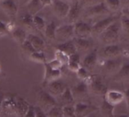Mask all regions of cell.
Listing matches in <instances>:
<instances>
[{"label":"cell","mask_w":129,"mask_h":117,"mask_svg":"<svg viewBox=\"0 0 129 117\" xmlns=\"http://www.w3.org/2000/svg\"><path fill=\"white\" fill-rule=\"evenodd\" d=\"M120 29V24H118V21H116L115 22L112 23L99 36L100 40L106 46L116 44L119 40Z\"/></svg>","instance_id":"obj_1"},{"label":"cell","mask_w":129,"mask_h":117,"mask_svg":"<svg viewBox=\"0 0 129 117\" xmlns=\"http://www.w3.org/2000/svg\"><path fill=\"white\" fill-rule=\"evenodd\" d=\"M74 37V24H66L57 27L55 30V40L58 41L59 43L71 40Z\"/></svg>","instance_id":"obj_2"},{"label":"cell","mask_w":129,"mask_h":117,"mask_svg":"<svg viewBox=\"0 0 129 117\" xmlns=\"http://www.w3.org/2000/svg\"><path fill=\"white\" fill-rule=\"evenodd\" d=\"M57 105L56 98L50 95L47 91H40L37 95V106L44 112H47L51 108Z\"/></svg>","instance_id":"obj_3"},{"label":"cell","mask_w":129,"mask_h":117,"mask_svg":"<svg viewBox=\"0 0 129 117\" xmlns=\"http://www.w3.org/2000/svg\"><path fill=\"white\" fill-rule=\"evenodd\" d=\"M51 6L53 14L57 18H66L70 9V5L68 3L61 1V0H52Z\"/></svg>","instance_id":"obj_4"},{"label":"cell","mask_w":129,"mask_h":117,"mask_svg":"<svg viewBox=\"0 0 129 117\" xmlns=\"http://www.w3.org/2000/svg\"><path fill=\"white\" fill-rule=\"evenodd\" d=\"M118 17L117 16H108L98 21L93 25H92V34L100 36L112 23L118 21Z\"/></svg>","instance_id":"obj_5"},{"label":"cell","mask_w":129,"mask_h":117,"mask_svg":"<svg viewBox=\"0 0 129 117\" xmlns=\"http://www.w3.org/2000/svg\"><path fill=\"white\" fill-rule=\"evenodd\" d=\"M74 34L75 37L89 39L92 35V25L87 22L78 21L74 24Z\"/></svg>","instance_id":"obj_6"},{"label":"cell","mask_w":129,"mask_h":117,"mask_svg":"<svg viewBox=\"0 0 129 117\" xmlns=\"http://www.w3.org/2000/svg\"><path fill=\"white\" fill-rule=\"evenodd\" d=\"M109 11L107 9L104 3H101L95 6L87 9L84 17L87 19H95L100 17L106 16L109 14Z\"/></svg>","instance_id":"obj_7"},{"label":"cell","mask_w":129,"mask_h":117,"mask_svg":"<svg viewBox=\"0 0 129 117\" xmlns=\"http://www.w3.org/2000/svg\"><path fill=\"white\" fill-rule=\"evenodd\" d=\"M67 87V84L60 78L47 83L48 93L55 98L60 96Z\"/></svg>","instance_id":"obj_8"},{"label":"cell","mask_w":129,"mask_h":117,"mask_svg":"<svg viewBox=\"0 0 129 117\" xmlns=\"http://www.w3.org/2000/svg\"><path fill=\"white\" fill-rule=\"evenodd\" d=\"M0 9L11 19H15L18 12V8L13 0H3L0 3Z\"/></svg>","instance_id":"obj_9"},{"label":"cell","mask_w":129,"mask_h":117,"mask_svg":"<svg viewBox=\"0 0 129 117\" xmlns=\"http://www.w3.org/2000/svg\"><path fill=\"white\" fill-rule=\"evenodd\" d=\"M121 49L117 44L106 45L100 51V55L104 60L117 58L121 54Z\"/></svg>","instance_id":"obj_10"},{"label":"cell","mask_w":129,"mask_h":117,"mask_svg":"<svg viewBox=\"0 0 129 117\" xmlns=\"http://www.w3.org/2000/svg\"><path fill=\"white\" fill-rule=\"evenodd\" d=\"M91 91L96 95H105L108 91L106 84L99 76H93L91 84L88 86Z\"/></svg>","instance_id":"obj_11"},{"label":"cell","mask_w":129,"mask_h":117,"mask_svg":"<svg viewBox=\"0 0 129 117\" xmlns=\"http://www.w3.org/2000/svg\"><path fill=\"white\" fill-rule=\"evenodd\" d=\"M124 98V93L115 90H108L104 95V100L114 106L121 103Z\"/></svg>","instance_id":"obj_12"},{"label":"cell","mask_w":129,"mask_h":117,"mask_svg":"<svg viewBox=\"0 0 129 117\" xmlns=\"http://www.w3.org/2000/svg\"><path fill=\"white\" fill-rule=\"evenodd\" d=\"M98 62V52L96 49H93L87 53L84 58L82 62V66L87 71L93 70Z\"/></svg>","instance_id":"obj_13"},{"label":"cell","mask_w":129,"mask_h":117,"mask_svg":"<svg viewBox=\"0 0 129 117\" xmlns=\"http://www.w3.org/2000/svg\"><path fill=\"white\" fill-rule=\"evenodd\" d=\"M81 9H82V7L80 5L79 2H75L72 6H70V9L66 17V19L69 24H74L77 21H78V18L81 15Z\"/></svg>","instance_id":"obj_14"},{"label":"cell","mask_w":129,"mask_h":117,"mask_svg":"<svg viewBox=\"0 0 129 117\" xmlns=\"http://www.w3.org/2000/svg\"><path fill=\"white\" fill-rule=\"evenodd\" d=\"M97 108L95 106H92L86 103L78 102L75 104V110L76 117H84L90 113H93Z\"/></svg>","instance_id":"obj_15"},{"label":"cell","mask_w":129,"mask_h":117,"mask_svg":"<svg viewBox=\"0 0 129 117\" xmlns=\"http://www.w3.org/2000/svg\"><path fill=\"white\" fill-rule=\"evenodd\" d=\"M75 100L76 99H83L87 97L88 92V86L81 81L71 88Z\"/></svg>","instance_id":"obj_16"},{"label":"cell","mask_w":129,"mask_h":117,"mask_svg":"<svg viewBox=\"0 0 129 117\" xmlns=\"http://www.w3.org/2000/svg\"><path fill=\"white\" fill-rule=\"evenodd\" d=\"M44 75H43V81L46 83H49L50 81H55L56 79L60 78L61 75V70H55L50 68L47 63L44 65Z\"/></svg>","instance_id":"obj_17"},{"label":"cell","mask_w":129,"mask_h":117,"mask_svg":"<svg viewBox=\"0 0 129 117\" xmlns=\"http://www.w3.org/2000/svg\"><path fill=\"white\" fill-rule=\"evenodd\" d=\"M27 40L30 42V43L32 45L35 51L37 52H43L44 49L46 48V43L45 41L37 35L33 34H28Z\"/></svg>","instance_id":"obj_18"},{"label":"cell","mask_w":129,"mask_h":117,"mask_svg":"<svg viewBox=\"0 0 129 117\" xmlns=\"http://www.w3.org/2000/svg\"><path fill=\"white\" fill-rule=\"evenodd\" d=\"M16 101V108H15V113L18 117H24L26 115L29 107L30 103L22 97H17L15 99Z\"/></svg>","instance_id":"obj_19"},{"label":"cell","mask_w":129,"mask_h":117,"mask_svg":"<svg viewBox=\"0 0 129 117\" xmlns=\"http://www.w3.org/2000/svg\"><path fill=\"white\" fill-rule=\"evenodd\" d=\"M73 43L75 46V48L77 49V52H85L89 50L92 46L93 43L89 39H84V38H78V37H74L72 39Z\"/></svg>","instance_id":"obj_20"},{"label":"cell","mask_w":129,"mask_h":117,"mask_svg":"<svg viewBox=\"0 0 129 117\" xmlns=\"http://www.w3.org/2000/svg\"><path fill=\"white\" fill-rule=\"evenodd\" d=\"M16 101L15 99L12 97H8L3 100L2 106V112L8 115H16L15 113Z\"/></svg>","instance_id":"obj_21"},{"label":"cell","mask_w":129,"mask_h":117,"mask_svg":"<svg viewBox=\"0 0 129 117\" xmlns=\"http://www.w3.org/2000/svg\"><path fill=\"white\" fill-rule=\"evenodd\" d=\"M57 99L60 101V103L63 105L62 106H67V105H74L75 99H74L72 90L69 87L64 91V92L60 96L57 97Z\"/></svg>","instance_id":"obj_22"},{"label":"cell","mask_w":129,"mask_h":117,"mask_svg":"<svg viewBox=\"0 0 129 117\" xmlns=\"http://www.w3.org/2000/svg\"><path fill=\"white\" fill-rule=\"evenodd\" d=\"M121 65V63L117 60V58H112V60H104L103 63V66L104 68V69L108 72H115L117 73V72L119 70L120 66Z\"/></svg>","instance_id":"obj_23"},{"label":"cell","mask_w":129,"mask_h":117,"mask_svg":"<svg viewBox=\"0 0 129 117\" xmlns=\"http://www.w3.org/2000/svg\"><path fill=\"white\" fill-rule=\"evenodd\" d=\"M11 34L12 39L20 45H21L27 40L28 34L24 28L20 27H16Z\"/></svg>","instance_id":"obj_24"},{"label":"cell","mask_w":129,"mask_h":117,"mask_svg":"<svg viewBox=\"0 0 129 117\" xmlns=\"http://www.w3.org/2000/svg\"><path fill=\"white\" fill-rule=\"evenodd\" d=\"M115 79L118 81L129 80V60L121 63L120 69L115 75Z\"/></svg>","instance_id":"obj_25"},{"label":"cell","mask_w":129,"mask_h":117,"mask_svg":"<svg viewBox=\"0 0 129 117\" xmlns=\"http://www.w3.org/2000/svg\"><path fill=\"white\" fill-rule=\"evenodd\" d=\"M56 49H58V50H61V51L64 52L68 55H72V54H74L75 52H78L72 40L66 41V42H64V43H59L57 46Z\"/></svg>","instance_id":"obj_26"},{"label":"cell","mask_w":129,"mask_h":117,"mask_svg":"<svg viewBox=\"0 0 129 117\" xmlns=\"http://www.w3.org/2000/svg\"><path fill=\"white\" fill-rule=\"evenodd\" d=\"M26 7L27 9V13L32 16L37 15L43 9V6L40 0H31Z\"/></svg>","instance_id":"obj_27"},{"label":"cell","mask_w":129,"mask_h":117,"mask_svg":"<svg viewBox=\"0 0 129 117\" xmlns=\"http://www.w3.org/2000/svg\"><path fill=\"white\" fill-rule=\"evenodd\" d=\"M114 109H115L114 106L109 104L103 99L100 106V111L103 115H104L105 117H115Z\"/></svg>","instance_id":"obj_28"},{"label":"cell","mask_w":129,"mask_h":117,"mask_svg":"<svg viewBox=\"0 0 129 117\" xmlns=\"http://www.w3.org/2000/svg\"><path fill=\"white\" fill-rule=\"evenodd\" d=\"M56 28H57V26L54 21H51L49 24H47L43 31L45 37L49 40H55Z\"/></svg>","instance_id":"obj_29"},{"label":"cell","mask_w":129,"mask_h":117,"mask_svg":"<svg viewBox=\"0 0 129 117\" xmlns=\"http://www.w3.org/2000/svg\"><path fill=\"white\" fill-rule=\"evenodd\" d=\"M30 60L34 63H40L44 65L45 63H47L46 61V55L43 52H33L31 55H29Z\"/></svg>","instance_id":"obj_30"},{"label":"cell","mask_w":129,"mask_h":117,"mask_svg":"<svg viewBox=\"0 0 129 117\" xmlns=\"http://www.w3.org/2000/svg\"><path fill=\"white\" fill-rule=\"evenodd\" d=\"M20 22L23 26H24L27 28H29V29L35 28L34 21H33V16L28 13L24 14L20 17Z\"/></svg>","instance_id":"obj_31"},{"label":"cell","mask_w":129,"mask_h":117,"mask_svg":"<svg viewBox=\"0 0 129 117\" xmlns=\"http://www.w3.org/2000/svg\"><path fill=\"white\" fill-rule=\"evenodd\" d=\"M55 58L57 60L58 62H60L62 66H67V64L69 62V55L66 54L64 52L56 49L55 52Z\"/></svg>","instance_id":"obj_32"},{"label":"cell","mask_w":129,"mask_h":117,"mask_svg":"<svg viewBox=\"0 0 129 117\" xmlns=\"http://www.w3.org/2000/svg\"><path fill=\"white\" fill-rule=\"evenodd\" d=\"M33 21H34V24L36 29H37L40 32L44 31L46 24L45 20L42 17L39 16L38 15L33 16Z\"/></svg>","instance_id":"obj_33"},{"label":"cell","mask_w":129,"mask_h":117,"mask_svg":"<svg viewBox=\"0 0 129 117\" xmlns=\"http://www.w3.org/2000/svg\"><path fill=\"white\" fill-rule=\"evenodd\" d=\"M104 4L109 12H116L120 9L119 0H105Z\"/></svg>","instance_id":"obj_34"},{"label":"cell","mask_w":129,"mask_h":117,"mask_svg":"<svg viewBox=\"0 0 129 117\" xmlns=\"http://www.w3.org/2000/svg\"><path fill=\"white\" fill-rule=\"evenodd\" d=\"M46 115L47 117H63L62 107L58 105L53 106L46 112Z\"/></svg>","instance_id":"obj_35"},{"label":"cell","mask_w":129,"mask_h":117,"mask_svg":"<svg viewBox=\"0 0 129 117\" xmlns=\"http://www.w3.org/2000/svg\"><path fill=\"white\" fill-rule=\"evenodd\" d=\"M62 107L63 117H76L75 105H67Z\"/></svg>","instance_id":"obj_36"},{"label":"cell","mask_w":129,"mask_h":117,"mask_svg":"<svg viewBox=\"0 0 129 117\" xmlns=\"http://www.w3.org/2000/svg\"><path fill=\"white\" fill-rule=\"evenodd\" d=\"M120 27L124 33L129 34V17L123 15L120 18Z\"/></svg>","instance_id":"obj_37"},{"label":"cell","mask_w":129,"mask_h":117,"mask_svg":"<svg viewBox=\"0 0 129 117\" xmlns=\"http://www.w3.org/2000/svg\"><path fill=\"white\" fill-rule=\"evenodd\" d=\"M21 46L22 51H23L24 53H26L27 55H31L33 52H36L35 49H34V47L32 46V45L30 43V42H29L27 40H26L21 45Z\"/></svg>","instance_id":"obj_38"},{"label":"cell","mask_w":129,"mask_h":117,"mask_svg":"<svg viewBox=\"0 0 129 117\" xmlns=\"http://www.w3.org/2000/svg\"><path fill=\"white\" fill-rule=\"evenodd\" d=\"M101 3L100 0H80L79 2L81 7H86L87 9L95 6Z\"/></svg>","instance_id":"obj_39"},{"label":"cell","mask_w":129,"mask_h":117,"mask_svg":"<svg viewBox=\"0 0 129 117\" xmlns=\"http://www.w3.org/2000/svg\"><path fill=\"white\" fill-rule=\"evenodd\" d=\"M76 75H77V77H78L79 79H81V81H84V80H85L90 75H89L88 71H87L85 68H84L83 66H81V67L78 70V72H76Z\"/></svg>","instance_id":"obj_40"},{"label":"cell","mask_w":129,"mask_h":117,"mask_svg":"<svg viewBox=\"0 0 129 117\" xmlns=\"http://www.w3.org/2000/svg\"><path fill=\"white\" fill-rule=\"evenodd\" d=\"M47 64L50 68L55 69V70H61V69L63 67L62 64L60 62H58L57 60H55V58H53V60H52L51 61L47 62Z\"/></svg>","instance_id":"obj_41"},{"label":"cell","mask_w":129,"mask_h":117,"mask_svg":"<svg viewBox=\"0 0 129 117\" xmlns=\"http://www.w3.org/2000/svg\"><path fill=\"white\" fill-rule=\"evenodd\" d=\"M8 34H9V32L7 27V23L0 20V38L4 37Z\"/></svg>","instance_id":"obj_42"},{"label":"cell","mask_w":129,"mask_h":117,"mask_svg":"<svg viewBox=\"0 0 129 117\" xmlns=\"http://www.w3.org/2000/svg\"><path fill=\"white\" fill-rule=\"evenodd\" d=\"M67 66H68V69L73 72H77L78 70L81 67V63H78V62H72V61H69V63L67 64Z\"/></svg>","instance_id":"obj_43"},{"label":"cell","mask_w":129,"mask_h":117,"mask_svg":"<svg viewBox=\"0 0 129 117\" xmlns=\"http://www.w3.org/2000/svg\"><path fill=\"white\" fill-rule=\"evenodd\" d=\"M120 9L127 11L129 9V0H119Z\"/></svg>","instance_id":"obj_44"},{"label":"cell","mask_w":129,"mask_h":117,"mask_svg":"<svg viewBox=\"0 0 129 117\" xmlns=\"http://www.w3.org/2000/svg\"><path fill=\"white\" fill-rule=\"evenodd\" d=\"M35 117H47L46 113L44 112L37 106H35Z\"/></svg>","instance_id":"obj_45"},{"label":"cell","mask_w":129,"mask_h":117,"mask_svg":"<svg viewBox=\"0 0 129 117\" xmlns=\"http://www.w3.org/2000/svg\"><path fill=\"white\" fill-rule=\"evenodd\" d=\"M24 117H35V106L33 105H30V107L24 115Z\"/></svg>","instance_id":"obj_46"},{"label":"cell","mask_w":129,"mask_h":117,"mask_svg":"<svg viewBox=\"0 0 129 117\" xmlns=\"http://www.w3.org/2000/svg\"><path fill=\"white\" fill-rule=\"evenodd\" d=\"M124 100H125L126 102V106H127V109L129 112V88H127L124 92Z\"/></svg>","instance_id":"obj_47"},{"label":"cell","mask_w":129,"mask_h":117,"mask_svg":"<svg viewBox=\"0 0 129 117\" xmlns=\"http://www.w3.org/2000/svg\"><path fill=\"white\" fill-rule=\"evenodd\" d=\"M40 1L41 4L43 5V8H44V7L51 6V3H52V0H40Z\"/></svg>","instance_id":"obj_48"},{"label":"cell","mask_w":129,"mask_h":117,"mask_svg":"<svg viewBox=\"0 0 129 117\" xmlns=\"http://www.w3.org/2000/svg\"><path fill=\"white\" fill-rule=\"evenodd\" d=\"M30 1L31 0H18V3L21 6H27Z\"/></svg>","instance_id":"obj_49"},{"label":"cell","mask_w":129,"mask_h":117,"mask_svg":"<svg viewBox=\"0 0 129 117\" xmlns=\"http://www.w3.org/2000/svg\"><path fill=\"white\" fill-rule=\"evenodd\" d=\"M3 100H4L3 95L0 94V113L2 112V106H3Z\"/></svg>","instance_id":"obj_50"},{"label":"cell","mask_w":129,"mask_h":117,"mask_svg":"<svg viewBox=\"0 0 129 117\" xmlns=\"http://www.w3.org/2000/svg\"><path fill=\"white\" fill-rule=\"evenodd\" d=\"M121 54H124V55H125L126 57H128L129 58V49H127V50H125V53L121 52Z\"/></svg>","instance_id":"obj_51"},{"label":"cell","mask_w":129,"mask_h":117,"mask_svg":"<svg viewBox=\"0 0 129 117\" xmlns=\"http://www.w3.org/2000/svg\"><path fill=\"white\" fill-rule=\"evenodd\" d=\"M115 117H129V115H125V114H121V115H115Z\"/></svg>","instance_id":"obj_52"},{"label":"cell","mask_w":129,"mask_h":117,"mask_svg":"<svg viewBox=\"0 0 129 117\" xmlns=\"http://www.w3.org/2000/svg\"><path fill=\"white\" fill-rule=\"evenodd\" d=\"M84 117H96V115H95L93 114V113H90V114H89V115H86V116H84Z\"/></svg>","instance_id":"obj_53"},{"label":"cell","mask_w":129,"mask_h":117,"mask_svg":"<svg viewBox=\"0 0 129 117\" xmlns=\"http://www.w3.org/2000/svg\"><path fill=\"white\" fill-rule=\"evenodd\" d=\"M61 1H64V2L68 3V1H72V0H61Z\"/></svg>","instance_id":"obj_54"},{"label":"cell","mask_w":129,"mask_h":117,"mask_svg":"<svg viewBox=\"0 0 129 117\" xmlns=\"http://www.w3.org/2000/svg\"><path fill=\"white\" fill-rule=\"evenodd\" d=\"M3 0H0V3H1V2H3Z\"/></svg>","instance_id":"obj_55"},{"label":"cell","mask_w":129,"mask_h":117,"mask_svg":"<svg viewBox=\"0 0 129 117\" xmlns=\"http://www.w3.org/2000/svg\"><path fill=\"white\" fill-rule=\"evenodd\" d=\"M127 12H129V9H128V10H127Z\"/></svg>","instance_id":"obj_56"}]
</instances>
